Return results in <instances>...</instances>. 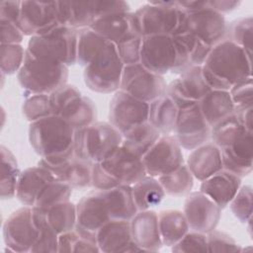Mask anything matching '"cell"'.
Returning a JSON list of instances; mask_svg holds the SVG:
<instances>
[{"instance_id": "6da1fadb", "label": "cell", "mask_w": 253, "mask_h": 253, "mask_svg": "<svg viewBox=\"0 0 253 253\" xmlns=\"http://www.w3.org/2000/svg\"><path fill=\"white\" fill-rule=\"evenodd\" d=\"M251 54L229 40L211 47L202 65L203 75L211 90L229 89L236 83L252 77Z\"/></svg>"}, {"instance_id": "7a4b0ae2", "label": "cell", "mask_w": 253, "mask_h": 253, "mask_svg": "<svg viewBox=\"0 0 253 253\" xmlns=\"http://www.w3.org/2000/svg\"><path fill=\"white\" fill-rule=\"evenodd\" d=\"M75 129L63 119L48 116L33 122L29 127V140L41 156L39 165L48 167L58 165L75 155Z\"/></svg>"}, {"instance_id": "3957f363", "label": "cell", "mask_w": 253, "mask_h": 253, "mask_svg": "<svg viewBox=\"0 0 253 253\" xmlns=\"http://www.w3.org/2000/svg\"><path fill=\"white\" fill-rule=\"evenodd\" d=\"M18 81L26 94H50L67 84L68 66L61 62L38 57L26 49Z\"/></svg>"}, {"instance_id": "277c9868", "label": "cell", "mask_w": 253, "mask_h": 253, "mask_svg": "<svg viewBox=\"0 0 253 253\" xmlns=\"http://www.w3.org/2000/svg\"><path fill=\"white\" fill-rule=\"evenodd\" d=\"M122 143L123 134L110 123L95 122L75 129V155L92 163L102 162Z\"/></svg>"}, {"instance_id": "5b68a950", "label": "cell", "mask_w": 253, "mask_h": 253, "mask_svg": "<svg viewBox=\"0 0 253 253\" xmlns=\"http://www.w3.org/2000/svg\"><path fill=\"white\" fill-rule=\"evenodd\" d=\"M123 63L117 45L107 42L90 63L85 66L83 77L86 86L98 93H113L120 90Z\"/></svg>"}, {"instance_id": "8992f818", "label": "cell", "mask_w": 253, "mask_h": 253, "mask_svg": "<svg viewBox=\"0 0 253 253\" xmlns=\"http://www.w3.org/2000/svg\"><path fill=\"white\" fill-rule=\"evenodd\" d=\"M78 30L69 26H59L52 31L31 37L27 49L34 55L66 66L77 63Z\"/></svg>"}, {"instance_id": "52a82bcc", "label": "cell", "mask_w": 253, "mask_h": 253, "mask_svg": "<svg viewBox=\"0 0 253 253\" xmlns=\"http://www.w3.org/2000/svg\"><path fill=\"white\" fill-rule=\"evenodd\" d=\"M133 13L136 28L141 37L173 36L179 28L182 9L177 6L176 1L150 2Z\"/></svg>"}, {"instance_id": "ba28073f", "label": "cell", "mask_w": 253, "mask_h": 253, "mask_svg": "<svg viewBox=\"0 0 253 253\" xmlns=\"http://www.w3.org/2000/svg\"><path fill=\"white\" fill-rule=\"evenodd\" d=\"M227 24L222 14L211 9L208 1L205 7L193 11L182 9L180 25L175 35H193L210 46H214L225 40Z\"/></svg>"}, {"instance_id": "9c48e42d", "label": "cell", "mask_w": 253, "mask_h": 253, "mask_svg": "<svg viewBox=\"0 0 253 253\" xmlns=\"http://www.w3.org/2000/svg\"><path fill=\"white\" fill-rule=\"evenodd\" d=\"M166 89L164 77L146 69L140 63L124 67L120 90L134 98L150 103L165 95Z\"/></svg>"}, {"instance_id": "30bf717a", "label": "cell", "mask_w": 253, "mask_h": 253, "mask_svg": "<svg viewBox=\"0 0 253 253\" xmlns=\"http://www.w3.org/2000/svg\"><path fill=\"white\" fill-rule=\"evenodd\" d=\"M6 251L31 252L38 239V226L33 208L24 206L13 211L3 224Z\"/></svg>"}, {"instance_id": "8fae6325", "label": "cell", "mask_w": 253, "mask_h": 253, "mask_svg": "<svg viewBox=\"0 0 253 253\" xmlns=\"http://www.w3.org/2000/svg\"><path fill=\"white\" fill-rule=\"evenodd\" d=\"M141 159L146 174L155 178L170 173L184 164L182 147L172 134L161 135Z\"/></svg>"}, {"instance_id": "7c38bea8", "label": "cell", "mask_w": 253, "mask_h": 253, "mask_svg": "<svg viewBox=\"0 0 253 253\" xmlns=\"http://www.w3.org/2000/svg\"><path fill=\"white\" fill-rule=\"evenodd\" d=\"M99 163L116 187L121 185L132 186L147 175L141 157L123 144Z\"/></svg>"}, {"instance_id": "4fadbf2b", "label": "cell", "mask_w": 253, "mask_h": 253, "mask_svg": "<svg viewBox=\"0 0 253 253\" xmlns=\"http://www.w3.org/2000/svg\"><path fill=\"white\" fill-rule=\"evenodd\" d=\"M176 62V45L173 36L142 37L140 64L146 69L164 75L171 72Z\"/></svg>"}, {"instance_id": "5bb4252c", "label": "cell", "mask_w": 253, "mask_h": 253, "mask_svg": "<svg viewBox=\"0 0 253 253\" xmlns=\"http://www.w3.org/2000/svg\"><path fill=\"white\" fill-rule=\"evenodd\" d=\"M211 127L203 117L198 102L179 111L174 136L182 148L193 150L208 142Z\"/></svg>"}, {"instance_id": "9a60e30c", "label": "cell", "mask_w": 253, "mask_h": 253, "mask_svg": "<svg viewBox=\"0 0 253 253\" xmlns=\"http://www.w3.org/2000/svg\"><path fill=\"white\" fill-rule=\"evenodd\" d=\"M18 26L24 36L44 35L59 27L56 1H22Z\"/></svg>"}, {"instance_id": "2e32d148", "label": "cell", "mask_w": 253, "mask_h": 253, "mask_svg": "<svg viewBox=\"0 0 253 253\" xmlns=\"http://www.w3.org/2000/svg\"><path fill=\"white\" fill-rule=\"evenodd\" d=\"M148 111L149 103L118 90L110 102L109 123L123 134L132 126L147 122Z\"/></svg>"}, {"instance_id": "e0dca14e", "label": "cell", "mask_w": 253, "mask_h": 253, "mask_svg": "<svg viewBox=\"0 0 253 253\" xmlns=\"http://www.w3.org/2000/svg\"><path fill=\"white\" fill-rule=\"evenodd\" d=\"M183 212L191 230L206 234L216 228L221 216V209L201 191L187 195Z\"/></svg>"}, {"instance_id": "ac0fdd59", "label": "cell", "mask_w": 253, "mask_h": 253, "mask_svg": "<svg viewBox=\"0 0 253 253\" xmlns=\"http://www.w3.org/2000/svg\"><path fill=\"white\" fill-rule=\"evenodd\" d=\"M253 131L243 128L225 147L219 149L222 168L240 178L251 173L253 168Z\"/></svg>"}, {"instance_id": "d6986e66", "label": "cell", "mask_w": 253, "mask_h": 253, "mask_svg": "<svg viewBox=\"0 0 253 253\" xmlns=\"http://www.w3.org/2000/svg\"><path fill=\"white\" fill-rule=\"evenodd\" d=\"M96 238L100 252L141 251L132 240L129 220L111 219L97 230Z\"/></svg>"}, {"instance_id": "ffe728a7", "label": "cell", "mask_w": 253, "mask_h": 253, "mask_svg": "<svg viewBox=\"0 0 253 253\" xmlns=\"http://www.w3.org/2000/svg\"><path fill=\"white\" fill-rule=\"evenodd\" d=\"M132 240L141 251L157 252L162 246L158 213L152 210L138 211L129 220Z\"/></svg>"}, {"instance_id": "44dd1931", "label": "cell", "mask_w": 253, "mask_h": 253, "mask_svg": "<svg viewBox=\"0 0 253 253\" xmlns=\"http://www.w3.org/2000/svg\"><path fill=\"white\" fill-rule=\"evenodd\" d=\"M90 29L116 45L126 39L139 35L134 13L130 11L100 17L90 26Z\"/></svg>"}, {"instance_id": "7402d4cb", "label": "cell", "mask_w": 253, "mask_h": 253, "mask_svg": "<svg viewBox=\"0 0 253 253\" xmlns=\"http://www.w3.org/2000/svg\"><path fill=\"white\" fill-rule=\"evenodd\" d=\"M76 217V225L91 232H97L111 220L101 190L90 192L78 201Z\"/></svg>"}, {"instance_id": "603a6c76", "label": "cell", "mask_w": 253, "mask_h": 253, "mask_svg": "<svg viewBox=\"0 0 253 253\" xmlns=\"http://www.w3.org/2000/svg\"><path fill=\"white\" fill-rule=\"evenodd\" d=\"M240 186L241 178L222 168L202 181L200 191L211 198L222 210L229 205Z\"/></svg>"}, {"instance_id": "cb8c5ba5", "label": "cell", "mask_w": 253, "mask_h": 253, "mask_svg": "<svg viewBox=\"0 0 253 253\" xmlns=\"http://www.w3.org/2000/svg\"><path fill=\"white\" fill-rule=\"evenodd\" d=\"M187 166L194 178L204 181L222 169L219 148L213 142H206L193 149L188 156Z\"/></svg>"}, {"instance_id": "d4e9b609", "label": "cell", "mask_w": 253, "mask_h": 253, "mask_svg": "<svg viewBox=\"0 0 253 253\" xmlns=\"http://www.w3.org/2000/svg\"><path fill=\"white\" fill-rule=\"evenodd\" d=\"M54 178L50 170L39 164L25 169L18 179L16 198L24 206L33 207L41 190Z\"/></svg>"}, {"instance_id": "484cf974", "label": "cell", "mask_w": 253, "mask_h": 253, "mask_svg": "<svg viewBox=\"0 0 253 253\" xmlns=\"http://www.w3.org/2000/svg\"><path fill=\"white\" fill-rule=\"evenodd\" d=\"M92 162L74 155L58 165L45 168L50 170L57 180L67 183L73 189H84L92 186Z\"/></svg>"}, {"instance_id": "4316f807", "label": "cell", "mask_w": 253, "mask_h": 253, "mask_svg": "<svg viewBox=\"0 0 253 253\" xmlns=\"http://www.w3.org/2000/svg\"><path fill=\"white\" fill-rule=\"evenodd\" d=\"M101 191L111 219L130 220L138 211L132 197L131 186L121 185Z\"/></svg>"}, {"instance_id": "83f0119b", "label": "cell", "mask_w": 253, "mask_h": 253, "mask_svg": "<svg viewBox=\"0 0 253 253\" xmlns=\"http://www.w3.org/2000/svg\"><path fill=\"white\" fill-rule=\"evenodd\" d=\"M203 117L211 127L230 116L234 111V103L229 91L211 90L199 102Z\"/></svg>"}, {"instance_id": "f1b7e54d", "label": "cell", "mask_w": 253, "mask_h": 253, "mask_svg": "<svg viewBox=\"0 0 253 253\" xmlns=\"http://www.w3.org/2000/svg\"><path fill=\"white\" fill-rule=\"evenodd\" d=\"M179 109L165 94L149 103L148 122L161 133L171 134L175 130Z\"/></svg>"}, {"instance_id": "f546056e", "label": "cell", "mask_w": 253, "mask_h": 253, "mask_svg": "<svg viewBox=\"0 0 253 253\" xmlns=\"http://www.w3.org/2000/svg\"><path fill=\"white\" fill-rule=\"evenodd\" d=\"M57 117L63 119L74 129H78L97 122V108L89 97L81 94L70 101Z\"/></svg>"}, {"instance_id": "4dcf8cb0", "label": "cell", "mask_w": 253, "mask_h": 253, "mask_svg": "<svg viewBox=\"0 0 253 253\" xmlns=\"http://www.w3.org/2000/svg\"><path fill=\"white\" fill-rule=\"evenodd\" d=\"M158 226L163 246L176 244L189 230L190 226L183 211L165 210L158 213Z\"/></svg>"}, {"instance_id": "1f68e13d", "label": "cell", "mask_w": 253, "mask_h": 253, "mask_svg": "<svg viewBox=\"0 0 253 253\" xmlns=\"http://www.w3.org/2000/svg\"><path fill=\"white\" fill-rule=\"evenodd\" d=\"M161 133L147 121L136 125L123 133V145L142 157L159 139Z\"/></svg>"}, {"instance_id": "d6a6232c", "label": "cell", "mask_w": 253, "mask_h": 253, "mask_svg": "<svg viewBox=\"0 0 253 253\" xmlns=\"http://www.w3.org/2000/svg\"><path fill=\"white\" fill-rule=\"evenodd\" d=\"M137 211H146L158 206L165 198V192L158 179L146 175L131 186Z\"/></svg>"}, {"instance_id": "836d02e7", "label": "cell", "mask_w": 253, "mask_h": 253, "mask_svg": "<svg viewBox=\"0 0 253 253\" xmlns=\"http://www.w3.org/2000/svg\"><path fill=\"white\" fill-rule=\"evenodd\" d=\"M58 252H100L96 232L75 225L73 229L58 235Z\"/></svg>"}, {"instance_id": "e575fe53", "label": "cell", "mask_w": 253, "mask_h": 253, "mask_svg": "<svg viewBox=\"0 0 253 253\" xmlns=\"http://www.w3.org/2000/svg\"><path fill=\"white\" fill-rule=\"evenodd\" d=\"M173 82L181 93L191 102H199L211 89L207 84L202 66H193L182 73Z\"/></svg>"}, {"instance_id": "d590c367", "label": "cell", "mask_w": 253, "mask_h": 253, "mask_svg": "<svg viewBox=\"0 0 253 253\" xmlns=\"http://www.w3.org/2000/svg\"><path fill=\"white\" fill-rule=\"evenodd\" d=\"M33 215L38 226V239L31 252H58V233L49 223L43 210L32 207Z\"/></svg>"}, {"instance_id": "8d00e7d4", "label": "cell", "mask_w": 253, "mask_h": 253, "mask_svg": "<svg viewBox=\"0 0 253 253\" xmlns=\"http://www.w3.org/2000/svg\"><path fill=\"white\" fill-rule=\"evenodd\" d=\"M1 198L9 200L16 196L17 183L20 176V170L15 155L11 150L1 145Z\"/></svg>"}, {"instance_id": "74e56055", "label": "cell", "mask_w": 253, "mask_h": 253, "mask_svg": "<svg viewBox=\"0 0 253 253\" xmlns=\"http://www.w3.org/2000/svg\"><path fill=\"white\" fill-rule=\"evenodd\" d=\"M194 179L193 174L185 163L172 172L158 177L165 194L173 197H181L191 193Z\"/></svg>"}, {"instance_id": "f35d334b", "label": "cell", "mask_w": 253, "mask_h": 253, "mask_svg": "<svg viewBox=\"0 0 253 253\" xmlns=\"http://www.w3.org/2000/svg\"><path fill=\"white\" fill-rule=\"evenodd\" d=\"M72 190L67 183L54 178L41 190L33 207L45 211L56 204L70 201Z\"/></svg>"}, {"instance_id": "ab89813d", "label": "cell", "mask_w": 253, "mask_h": 253, "mask_svg": "<svg viewBox=\"0 0 253 253\" xmlns=\"http://www.w3.org/2000/svg\"><path fill=\"white\" fill-rule=\"evenodd\" d=\"M108 41L90 28L78 30L77 63L87 66Z\"/></svg>"}, {"instance_id": "60d3db41", "label": "cell", "mask_w": 253, "mask_h": 253, "mask_svg": "<svg viewBox=\"0 0 253 253\" xmlns=\"http://www.w3.org/2000/svg\"><path fill=\"white\" fill-rule=\"evenodd\" d=\"M44 211L49 223L58 235L73 229L76 225V205L70 201L56 204Z\"/></svg>"}, {"instance_id": "b9f144b4", "label": "cell", "mask_w": 253, "mask_h": 253, "mask_svg": "<svg viewBox=\"0 0 253 253\" xmlns=\"http://www.w3.org/2000/svg\"><path fill=\"white\" fill-rule=\"evenodd\" d=\"M96 20V1H68L69 27L77 30L90 28Z\"/></svg>"}, {"instance_id": "7bdbcfd3", "label": "cell", "mask_w": 253, "mask_h": 253, "mask_svg": "<svg viewBox=\"0 0 253 253\" xmlns=\"http://www.w3.org/2000/svg\"><path fill=\"white\" fill-rule=\"evenodd\" d=\"M252 38H253V19L252 17H243L232 21L226 27L225 40H229L252 55Z\"/></svg>"}, {"instance_id": "ee69618b", "label": "cell", "mask_w": 253, "mask_h": 253, "mask_svg": "<svg viewBox=\"0 0 253 253\" xmlns=\"http://www.w3.org/2000/svg\"><path fill=\"white\" fill-rule=\"evenodd\" d=\"M174 37L183 43L191 66H202L205 63L211 52V46L204 42L199 38L187 33L176 35Z\"/></svg>"}, {"instance_id": "f6af8a7d", "label": "cell", "mask_w": 253, "mask_h": 253, "mask_svg": "<svg viewBox=\"0 0 253 253\" xmlns=\"http://www.w3.org/2000/svg\"><path fill=\"white\" fill-rule=\"evenodd\" d=\"M22 110L25 118L31 123L51 116L49 95L35 94L27 96Z\"/></svg>"}, {"instance_id": "bcb514c9", "label": "cell", "mask_w": 253, "mask_h": 253, "mask_svg": "<svg viewBox=\"0 0 253 253\" xmlns=\"http://www.w3.org/2000/svg\"><path fill=\"white\" fill-rule=\"evenodd\" d=\"M0 66L4 75H12L20 70L23 65L26 49L19 44H3L0 48Z\"/></svg>"}, {"instance_id": "7dc6e473", "label": "cell", "mask_w": 253, "mask_h": 253, "mask_svg": "<svg viewBox=\"0 0 253 253\" xmlns=\"http://www.w3.org/2000/svg\"><path fill=\"white\" fill-rule=\"evenodd\" d=\"M252 197L251 186H240L238 192L229 203L233 215L245 224L252 219Z\"/></svg>"}, {"instance_id": "c3c4849f", "label": "cell", "mask_w": 253, "mask_h": 253, "mask_svg": "<svg viewBox=\"0 0 253 253\" xmlns=\"http://www.w3.org/2000/svg\"><path fill=\"white\" fill-rule=\"evenodd\" d=\"M173 252H208L207 234L189 230L176 244L171 246Z\"/></svg>"}, {"instance_id": "681fc988", "label": "cell", "mask_w": 253, "mask_h": 253, "mask_svg": "<svg viewBox=\"0 0 253 253\" xmlns=\"http://www.w3.org/2000/svg\"><path fill=\"white\" fill-rule=\"evenodd\" d=\"M208 252H240V245L227 233L212 230L207 233Z\"/></svg>"}, {"instance_id": "f907efd6", "label": "cell", "mask_w": 253, "mask_h": 253, "mask_svg": "<svg viewBox=\"0 0 253 253\" xmlns=\"http://www.w3.org/2000/svg\"><path fill=\"white\" fill-rule=\"evenodd\" d=\"M141 44L142 37L139 35L126 39L117 44L119 55L125 66L140 63Z\"/></svg>"}, {"instance_id": "816d5d0a", "label": "cell", "mask_w": 253, "mask_h": 253, "mask_svg": "<svg viewBox=\"0 0 253 253\" xmlns=\"http://www.w3.org/2000/svg\"><path fill=\"white\" fill-rule=\"evenodd\" d=\"M81 95V92L71 84H65L49 94L50 109L53 116H58L62 109L74 98Z\"/></svg>"}, {"instance_id": "f5cc1de1", "label": "cell", "mask_w": 253, "mask_h": 253, "mask_svg": "<svg viewBox=\"0 0 253 253\" xmlns=\"http://www.w3.org/2000/svg\"><path fill=\"white\" fill-rule=\"evenodd\" d=\"M229 94L234 106H253L252 77L234 84L229 89Z\"/></svg>"}, {"instance_id": "db71d44e", "label": "cell", "mask_w": 253, "mask_h": 253, "mask_svg": "<svg viewBox=\"0 0 253 253\" xmlns=\"http://www.w3.org/2000/svg\"><path fill=\"white\" fill-rule=\"evenodd\" d=\"M1 43L3 44H19L23 41L24 34L18 25L8 22L0 21Z\"/></svg>"}, {"instance_id": "11a10c76", "label": "cell", "mask_w": 253, "mask_h": 253, "mask_svg": "<svg viewBox=\"0 0 253 253\" xmlns=\"http://www.w3.org/2000/svg\"><path fill=\"white\" fill-rule=\"evenodd\" d=\"M129 5L126 1H96L97 19L106 15L128 12Z\"/></svg>"}, {"instance_id": "9f6ffc18", "label": "cell", "mask_w": 253, "mask_h": 253, "mask_svg": "<svg viewBox=\"0 0 253 253\" xmlns=\"http://www.w3.org/2000/svg\"><path fill=\"white\" fill-rule=\"evenodd\" d=\"M22 1H1L0 2V21H8L18 25L21 13Z\"/></svg>"}, {"instance_id": "6f0895ef", "label": "cell", "mask_w": 253, "mask_h": 253, "mask_svg": "<svg viewBox=\"0 0 253 253\" xmlns=\"http://www.w3.org/2000/svg\"><path fill=\"white\" fill-rule=\"evenodd\" d=\"M233 115L241 126L253 131V106H234Z\"/></svg>"}, {"instance_id": "680465c9", "label": "cell", "mask_w": 253, "mask_h": 253, "mask_svg": "<svg viewBox=\"0 0 253 253\" xmlns=\"http://www.w3.org/2000/svg\"><path fill=\"white\" fill-rule=\"evenodd\" d=\"M240 4H241L240 1H229V0L208 1V6L211 9H212L222 15H223V13H228V12L235 10L236 8L239 7Z\"/></svg>"}]
</instances>
